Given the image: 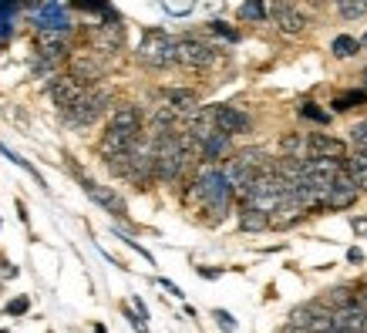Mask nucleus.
Here are the masks:
<instances>
[{
	"label": "nucleus",
	"instance_id": "obj_1",
	"mask_svg": "<svg viewBox=\"0 0 367 333\" xmlns=\"http://www.w3.org/2000/svg\"><path fill=\"white\" fill-rule=\"evenodd\" d=\"M233 192H236V189H233V182L226 179V172H223V168H216V165H206L203 172L196 175V182H192L189 199H196L206 212H213L209 222H219V219L229 212Z\"/></svg>",
	"mask_w": 367,
	"mask_h": 333
},
{
	"label": "nucleus",
	"instance_id": "obj_2",
	"mask_svg": "<svg viewBox=\"0 0 367 333\" xmlns=\"http://www.w3.org/2000/svg\"><path fill=\"white\" fill-rule=\"evenodd\" d=\"M135 58H139L145 67L176 65V38L165 34V31H159V27H152V31L142 34V44H139V51H135Z\"/></svg>",
	"mask_w": 367,
	"mask_h": 333
},
{
	"label": "nucleus",
	"instance_id": "obj_3",
	"mask_svg": "<svg viewBox=\"0 0 367 333\" xmlns=\"http://www.w3.org/2000/svg\"><path fill=\"white\" fill-rule=\"evenodd\" d=\"M108 104H112V94L105 88H85V94L64 111V118L71 125H78V129H85V125H95L108 111Z\"/></svg>",
	"mask_w": 367,
	"mask_h": 333
},
{
	"label": "nucleus",
	"instance_id": "obj_4",
	"mask_svg": "<svg viewBox=\"0 0 367 333\" xmlns=\"http://www.w3.org/2000/svg\"><path fill=\"white\" fill-rule=\"evenodd\" d=\"M270 21L287 34V38H297V34H304L307 31V13L293 4V0H270Z\"/></svg>",
	"mask_w": 367,
	"mask_h": 333
},
{
	"label": "nucleus",
	"instance_id": "obj_5",
	"mask_svg": "<svg viewBox=\"0 0 367 333\" xmlns=\"http://www.w3.org/2000/svg\"><path fill=\"white\" fill-rule=\"evenodd\" d=\"M176 65L192 67V71H206V67L216 65V51L196 38H179L176 40Z\"/></svg>",
	"mask_w": 367,
	"mask_h": 333
},
{
	"label": "nucleus",
	"instance_id": "obj_6",
	"mask_svg": "<svg viewBox=\"0 0 367 333\" xmlns=\"http://www.w3.org/2000/svg\"><path fill=\"white\" fill-rule=\"evenodd\" d=\"M105 71H108V58L102 51H75L71 54V77H78L81 84H95V81H102Z\"/></svg>",
	"mask_w": 367,
	"mask_h": 333
},
{
	"label": "nucleus",
	"instance_id": "obj_7",
	"mask_svg": "<svg viewBox=\"0 0 367 333\" xmlns=\"http://www.w3.org/2000/svg\"><path fill=\"white\" fill-rule=\"evenodd\" d=\"M81 189H85V195H88L91 202L102 205L108 216H115V219H125L128 216L125 199L115 192V189H108V185H98V182H91V179H81Z\"/></svg>",
	"mask_w": 367,
	"mask_h": 333
},
{
	"label": "nucleus",
	"instance_id": "obj_8",
	"mask_svg": "<svg viewBox=\"0 0 367 333\" xmlns=\"http://www.w3.org/2000/svg\"><path fill=\"white\" fill-rule=\"evenodd\" d=\"M334 330L341 333H367V310L361 300H351L334 310Z\"/></svg>",
	"mask_w": 367,
	"mask_h": 333
},
{
	"label": "nucleus",
	"instance_id": "obj_9",
	"mask_svg": "<svg viewBox=\"0 0 367 333\" xmlns=\"http://www.w3.org/2000/svg\"><path fill=\"white\" fill-rule=\"evenodd\" d=\"M357 195H361L357 182L351 179L347 168H341V175L334 179V185H330V192H327V209H347V205L357 202Z\"/></svg>",
	"mask_w": 367,
	"mask_h": 333
},
{
	"label": "nucleus",
	"instance_id": "obj_10",
	"mask_svg": "<svg viewBox=\"0 0 367 333\" xmlns=\"http://www.w3.org/2000/svg\"><path fill=\"white\" fill-rule=\"evenodd\" d=\"M85 88H88V84H81V81H78V77H58V81H51V102L58 104V111H68V108H71V104L78 102V98H81V94H85Z\"/></svg>",
	"mask_w": 367,
	"mask_h": 333
},
{
	"label": "nucleus",
	"instance_id": "obj_11",
	"mask_svg": "<svg viewBox=\"0 0 367 333\" xmlns=\"http://www.w3.org/2000/svg\"><path fill=\"white\" fill-rule=\"evenodd\" d=\"M108 129L122 131V135H128V138H142V111L139 104H118L112 111V125Z\"/></svg>",
	"mask_w": 367,
	"mask_h": 333
},
{
	"label": "nucleus",
	"instance_id": "obj_12",
	"mask_svg": "<svg viewBox=\"0 0 367 333\" xmlns=\"http://www.w3.org/2000/svg\"><path fill=\"white\" fill-rule=\"evenodd\" d=\"M216 125H219V131H226V135H246L253 121H250L246 111L233 108V104H216Z\"/></svg>",
	"mask_w": 367,
	"mask_h": 333
},
{
	"label": "nucleus",
	"instance_id": "obj_13",
	"mask_svg": "<svg viewBox=\"0 0 367 333\" xmlns=\"http://www.w3.org/2000/svg\"><path fill=\"white\" fill-rule=\"evenodd\" d=\"M310 158H334V162H344L347 158V145L334 135H324V131H314L310 135Z\"/></svg>",
	"mask_w": 367,
	"mask_h": 333
},
{
	"label": "nucleus",
	"instance_id": "obj_14",
	"mask_svg": "<svg viewBox=\"0 0 367 333\" xmlns=\"http://www.w3.org/2000/svg\"><path fill=\"white\" fill-rule=\"evenodd\" d=\"M38 54H41V61H51V65H58L61 58H68V44H64L61 31H41Z\"/></svg>",
	"mask_w": 367,
	"mask_h": 333
},
{
	"label": "nucleus",
	"instance_id": "obj_15",
	"mask_svg": "<svg viewBox=\"0 0 367 333\" xmlns=\"http://www.w3.org/2000/svg\"><path fill=\"white\" fill-rule=\"evenodd\" d=\"M34 21H38L41 31H61V34H68V27H71L68 11H64V7H58V4H44V7L34 13Z\"/></svg>",
	"mask_w": 367,
	"mask_h": 333
},
{
	"label": "nucleus",
	"instance_id": "obj_16",
	"mask_svg": "<svg viewBox=\"0 0 367 333\" xmlns=\"http://www.w3.org/2000/svg\"><path fill=\"white\" fill-rule=\"evenodd\" d=\"M229 138H233V135H226V131H216V135H209V138L199 145V155H203L206 165H216L219 158H226V155H229Z\"/></svg>",
	"mask_w": 367,
	"mask_h": 333
},
{
	"label": "nucleus",
	"instance_id": "obj_17",
	"mask_svg": "<svg viewBox=\"0 0 367 333\" xmlns=\"http://www.w3.org/2000/svg\"><path fill=\"white\" fill-rule=\"evenodd\" d=\"M280 152H283V158H300V162H307V158H310V135H304V131L283 135V138H280Z\"/></svg>",
	"mask_w": 367,
	"mask_h": 333
},
{
	"label": "nucleus",
	"instance_id": "obj_18",
	"mask_svg": "<svg viewBox=\"0 0 367 333\" xmlns=\"http://www.w3.org/2000/svg\"><path fill=\"white\" fill-rule=\"evenodd\" d=\"M165 104L176 108V111L192 115V111L199 108V98H196V91H189V88H165Z\"/></svg>",
	"mask_w": 367,
	"mask_h": 333
},
{
	"label": "nucleus",
	"instance_id": "obj_19",
	"mask_svg": "<svg viewBox=\"0 0 367 333\" xmlns=\"http://www.w3.org/2000/svg\"><path fill=\"white\" fill-rule=\"evenodd\" d=\"M344 168L351 172V179L357 182V189H361V192H367V152H361V148H357L354 155H347V158H344Z\"/></svg>",
	"mask_w": 367,
	"mask_h": 333
},
{
	"label": "nucleus",
	"instance_id": "obj_20",
	"mask_svg": "<svg viewBox=\"0 0 367 333\" xmlns=\"http://www.w3.org/2000/svg\"><path fill=\"white\" fill-rule=\"evenodd\" d=\"M240 226H243L246 232H263V229H270V212H263V209H253V205H243Z\"/></svg>",
	"mask_w": 367,
	"mask_h": 333
},
{
	"label": "nucleus",
	"instance_id": "obj_21",
	"mask_svg": "<svg viewBox=\"0 0 367 333\" xmlns=\"http://www.w3.org/2000/svg\"><path fill=\"white\" fill-rule=\"evenodd\" d=\"M330 51H334V58H341V61H347V58H354V54L361 51V40L351 38V34H341V38H334V44H330Z\"/></svg>",
	"mask_w": 367,
	"mask_h": 333
},
{
	"label": "nucleus",
	"instance_id": "obj_22",
	"mask_svg": "<svg viewBox=\"0 0 367 333\" xmlns=\"http://www.w3.org/2000/svg\"><path fill=\"white\" fill-rule=\"evenodd\" d=\"M266 17H270V11H266V0H243L240 21H253V24H260V21H266Z\"/></svg>",
	"mask_w": 367,
	"mask_h": 333
},
{
	"label": "nucleus",
	"instance_id": "obj_23",
	"mask_svg": "<svg viewBox=\"0 0 367 333\" xmlns=\"http://www.w3.org/2000/svg\"><path fill=\"white\" fill-rule=\"evenodd\" d=\"M367 102V91L357 88V91H344V94H337L334 98V111H351V108H357V104Z\"/></svg>",
	"mask_w": 367,
	"mask_h": 333
},
{
	"label": "nucleus",
	"instance_id": "obj_24",
	"mask_svg": "<svg viewBox=\"0 0 367 333\" xmlns=\"http://www.w3.org/2000/svg\"><path fill=\"white\" fill-rule=\"evenodd\" d=\"M337 13L344 21H357L367 13V0H337Z\"/></svg>",
	"mask_w": 367,
	"mask_h": 333
},
{
	"label": "nucleus",
	"instance_id": "obj_25",
	"mask_svg": "<svg viewBox=\"0 0 367 333\" xmlns=\"http://www.w3.org/2000/svg\"><path fill=\"white\" fill-rule=\"evenodd\" d=\"M0 155H4V158H11L14 165H21V168H24V172H31V175L38 179V185H44V179H41V172H38V168H34V165H31L27 158H21V155H17V152H11L7 145H0Z\"/></svg>",
	"mask_w": 367,
	"mask_h": 333
},
{
	"label": "nucleus",
	"instance_id": "obj_26",
	"mask_svg": "<svg viewBox=\"0 0 367 333\" xmlns=\"http://www.w3.org/2000/svg\"><path fill=\"white\" fill-rule=\"evenodd\" d=\"M351 300H354V293H351V290H347V286H337V290H330L327 296H324V303H327V307H344V303H351Z\"/></svg>",
	"mask_w": 367,
	"mask_h": 333
},
{
	"label": "nucleus",
	"instance_id": "obj_27",
	"mask_svg": "<svg viewBox=\"0 0 367 333\" xmlns=\"http://www.w3.org/2000/svg\"><path fill=\"white\" fill-rule=\"evenodd\" d=\"M300 115L310 118V121H320V125H327V121H330L327 111H320V108H317L314 102H304V104H300Z\"/></svg>",
	"mask_w": 367,
	"mask_h": 333
},
{
	"label": "nucleus",
	"instance_id": "obj_28",
	"mask_svg": "<svg viewBox=\"0 0 367 333\" xmlns=\"http://www.w3.org/2000/svg\"><path fill=\"white\" fill-rule=\"evenodd\" d=\"M209 31H213V34H219V38H226L229 44H236V40H240V31L226 27L223 21H209Z\"/></svg>",
	"mask_w": 367,
	"mask_h": 333
},
{
	"label": "nucleus",
	"instance_id": "obj_29",
	"mask_svg": "<svg viewBox=\"0 0 367 333\" xmlns=\"http://www.w3.org/2000/svg\"><path fill=\"white\" fill-rule=\"evenodd\" d=\"M351 141H354L361 152H367V121H357L354 129H351Z\"/></svg>",
	"mask_w": 367,
	"mask_h": 333
},
{
	"label": "nucleus",
	"instance_id": "obj_30",
	"mask_svg": "<svg viewBox=\"0 0 367 333\" xmlns=\"http://www.w3.org/2000/svg\"><path fill=\"white\" fill-rule=\"evenodd\" d=\"M27 307H31V300H27V296H17V300L7 303V313H11V317H21V313H27Z\"/></svg>",
	"mask_w": 367,
	"mask_h": 333
},
{
	"label": "nucleus",
	"instance_id": "obj_31",
	"mask_svg": "<svg viewBox=\"0 0 367 333\" xmlns=\"http://www.w3.org/2000/svg\"><path fill=\"white\" fill-rule=\"evenodd\" d=\"M213 317H216V320H219V327H223V330H226V333H236V320L229 317L226 310H216Z\"/></svg>",
	"mask_w": 367,
	"mask_h": 333
},
{
	"label": "nucleus",
	"instance_id": "obj_32",
	"mask_svg": "<svg viewBox=\"0 0 367 333\" xmlns=\"http://www.w3.org/2000/svg\"><path fill=\"white\" fill-rule=\"evenodd\" d=\"M351 229H354L357 236H364V232H367V216H354V219H351Z\"/></svg>",
	"mask_w": 367,
	"mask_h": 333
},
{
	"label": "nucleus",
	"instance_id": "obj_33",
	"mask_svg": "<svg viewBox=\"0 0 367 333\" xmlns=\"http://www.w3.org/2000/svg\"><path fill=\"white\" fill-rule=\"evenodd\" d=\"M159 283H162V290H169V293H172V296H179V300L186 296V293H182V290H179V286H176V283H172V280H159Z\"/></svg>",
	"mask_w": 367,
	"mask_h": 333
},
{
	"label": "nucleus",
	"instance_id": "obj_34",
	"mask_svg": "<svg viewBox=\"0 0 367 333\" xmlns=\"http://www.w3.org/2000/svg\"><path fill=\"white\" fill-rule=\"evenodd\" d=\"M0 276H4V280H14V276H17V269H14L11 263H0Z\"/></svg>",
	"mask_w": 367,
	"mask_h": 333
},
{
	"label": "nucleus",
	"instance_id": "obj_35",
	"mask_svg": "<svg viewBox=\"0 0 367 333\" xmlns=\"http://www.w3.org/2000/svg\"><path fill=\"white\" fill-rule=\"evenodd\" d=\"M135 313H139L142 320H149V307H145V303H142L139 296H135Z\"/></svg>",
	"mask_w": 367,
	"mask_h": 333
},
{
	"label": "nucleus",
	"instance_id": "obj_36",
	"mask_svg": "<svg viewBox=\"0 0 367 333\" xmlns=\"http://www.w3.org/2000/svg\"><path fill=\"white\" fill-rule=\"evenodd\" d=\"M347 259H351V263H364V253H361V249H351V253H347Z\"/></svg>",
	"mask_w": 367,
	"mask_h": 333
},
{
	"label": "nucleus",
	"instance_id": "obj_37",
	"mask_svg": "<svg viewBox=\"0 0 367 333\" xmlns=\"http://www.w3.org/2000/svg\"><path fill=\"white\" fill-rule=\"evenodd\" d=\"M361 48H367V34H364V38H361Z\"/></svg>",
	"mask_w": 367,
	"mask_h": 333
},
{
	"label": "nucleus",
	"instance_id": "obj_38",
	"mask_svg": "<svg viewBox=\"0 0 367 333\" xmlns=\"http://www.w3.org/2000/svg\"><path fill=\"white\" fill-rule=\"evenodd\" d=\"M361 77H364V91H367V71H364V75H361Z\"/></svg>",
	"mask_w": 367,
	"mask_h": 333
}]
</instances>
